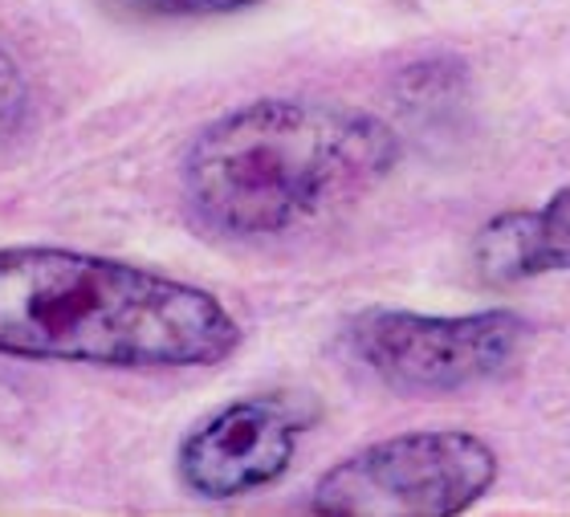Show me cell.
<instances>
[{"label": "cell", "mask_w": 570, "mask_h": 517, "mask_svg": "<svg viewBox=\"0 0 570 517\" xmlns=\"http://www.w3.org/2000/svg\"><path fill=\"white\" fill-rule=\"evenodd\" d=\"M237 347V318L200 285L78 248H0V354L164 371Z\"/></svg>", "instance_id": "1"}, {"label": "cell", "mask_w": 570, "mask_h": 517, "mask_svg": "<svg viewBox=\"0 0 570 517\" xmlns=\"http://www.w3.org/2000/svg\"><path fill=\"white\" fill-rule=\"evenodd\" d=\"M400 164L395 130L371 110L309 98H257L191 139V216L233 241H269L355 204Z\"/></svg>", "instance_id": "2"}, {"label": "cell", "mask_w": 570, "mask_h": 517, "mask_svg": "<svg viewBox=\"0 0 570 517\" xmlns=\"http://www.w3.org/2000/svg\"><path fill=\"white\" fill-rule=\"evenodd\" d=\"M498 481V452L464 428L387 436L326 469L309 509L326 517H449Z\"/></svg>", "instance_id": "3"}, {"label": "cell", "mask_w": 570, "mask_h": 517, "mask_svg": "<svg viewBox=\"0 0 570 517\" xmlns=\"http://www.w3.org/2000/svg\"><path fill=\"white\" fill-rule=\"evenodd\" d=\"M522 314H412L367 310L346 326V351L371 375L404 396H449L498 379L525 347Z\"/></svg>", "instance_id": "4"}, {"label": "cell", "mask_w": 570, "mask_h": 517, "mask_svg": "<svg viewBox=\"0 0 570 517\" xmlns=\"http://www.w3.org/2000/svg\"><path fill=\"white\" fill-rule=\"evenodd\" d=\"M297 436L302 420L277 396L233 400L184 436L176 457L179 481L208 501L257 494L285 477L297 452Z\"/></svg>", "instance_id": "5"}, {"label": "cell", "mask_w": 570, "mask_h": 517, "mask_svg": "<svg viewBox=\"0 0 570 517\" xmlns=\"http://www.w3.org/2000/svg\"><path fill=\"white\" fill-rule=\"evenodd\" d=\"M473 270L489 285H518L542 270L538 208H510L485 221L473 236Z\"/></svg>", "instance_id": "6"}, {"label": "cell", "mask_w": 570, "mask_h": 517, "mask_svg": "<svg viewBox=\"0 0 570 517\" xmlns=\"http://www.w3.org/2000/svg\"><path fill=\"white\" fill-rule=\"evenodd\" d=\"M538 236H542V270H570V188L554 192L547 208H538Z\"/></svg>", "instance_id": "7"}, {"label": "cell", "mask_w": 570, "mask_h": 517, "mask_svg": "<svg viewBox=\"0 0 570 517\" xmlns=\"http://www.w3.org/2000/svg\"><path fill=\"white\" fill-rule=\"evenodd\" d=\"M24 118H29V86L21 66L0 46V152L24 130Z\"/></svg>", "instance_id": "8"}, {"label": "cell", "mask_w": 570, "mask_h": 517, "mask_svg": "<svg viewBox=\"0 0 570 517\" xmlns=\"http://www.w3.org/2000/svg\"><path fill=\"white\" fill-rule=\"evenodd\" d=\"M151 4L164 12H233L257 4V0H151Z\"/></svg>", "instance_id": "9"}]
</instances>
